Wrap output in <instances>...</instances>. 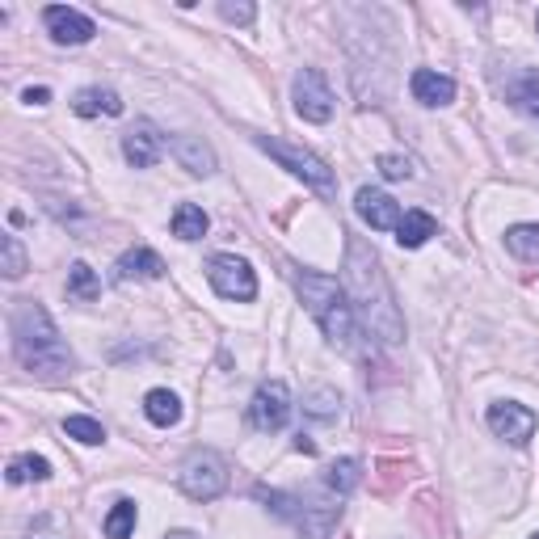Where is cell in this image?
Listing matches in <instances>:
<instances>
[{
  "mask_svg": "<svg viewBox=\"0 0 539 539\" xmlns=\"http://www.w3.org/2000/svg\"><path fill=\"white\" fill-rule=\"evenodd\" d=\"M346 295H350V308L363 312L367 333H375L384 346L405 342V321H401V308H396V295L388 287V274L379 266L375 249L363 245L358 236L346 241Z\"/></svg>",
  "mask_w": 539,
  "mask_h": 539,
  "instance_id": "cell-1",
  "label": "cell"
},
{
  "mask_svg": "<svg viewBox=\"0 0 539 539\" xmlns=\"http://www.w3.org/2000/svg\"><path fill=\"white\" fill-rule=\"evenodd\" d=\"M13 354L34 375H64L72 371V350L59 337L51 312L38 299H22L13 308Z\"/></svg>",
  "mask_w": 539,
  "mask_h": 539,
  "instance_id": "cell-2",
  "label": "cell"
},
{
  "mask_svg": "<svg viewBox=\"0 0 539 539\" xmlns=\"http://www.w3.org/2000/svg\"><path fill=\"white\" fill-rule=\"evenodd\" d=\"M291 278H295L299 304H304V308L316 316L321 333L329 337L333 346H350V337H354V308H350L346 287L337 283V278H329V274L299 270V266L291 270Z\"/></svg>",
  "mask_w": 539,
  "mask_h": 539,
  "instance_id": "cell-3",
  "label": "cell"
},
{
  "mask_svg": "<svg viewBox=\"0 0 539 539\" xmlns=\"http://www.w3.org/2000/svg\"><path fill=\"white\" fill-rule=\"evenodd\" d=\"M257 148L270 152L274 161L283 165V169H291L295 177H304V182H308L312 190H321V194H337V177H333V169H329L316 152L295 148V144H287V139H266V135H257Z\"/></svg>",
  "mask_w": 539,
  "mask_h": 539,
  "instance_id": "cell-4",
  "label": "cell"
},
{
  "mask_svg": "<svg viewBox=\"0 0 539 539\" xmlns=\"http://www.w3.org/2000/svg\"><path fill=\"white\" fill-rule=\"evenodd\" d=\"M177 485L194 502H215L228 489V464L215 451H194L182 464V472H177Z\"/></svg>",
  "mask_w": 539,
  "mask_h": 539,
  "instance_id": "cell-5",
  "label": "cell"
},
{
  "mask_svg": "<svg viewBox=\"0 0 539 539\" xmlns=\"http://www.w3.org/2000/svg\"><path fill=\"white\" fill-rule=\"evenodd\" d=\"M207 278L211 287L224 295V299H236V304H249V299H257V274L253 266L245 262V257H232V253H219L207 262Z\"/></svg>",
  "mask_w": 539,
  "mask_h": 539,
  "instance_id": "cell-6",
  "label": "cell"
},
{
  "mask_svg": "<svg viewBox=\"0 0 539 539\" xmlns=\"http://www.w3.org/2000/svg\"><path fill=\"white\" fill-rule=\"evenodd\" d=\"M291 102H295V114L304 118V123H329V118H333V89H329V81L316 68L295 72Z\"/></svg>",
  "mask_w": 539,
  "mask_h": 539,
  "instance_id": "cell-7",
  "label": "cell"
},
{
  "mask_svg": "<svg viewBox=\"0 0 539 539\" xmlns=\"http://www.w3.org/2000/svg\"><path fill=\"white\" fill-rule=\"evenodd\" d=\"M249 422H253V430H262V434H278L291 422V392H287L283 379H270V384H262L253 392Z\"/></svg>",
  "mask_w": 539,
  "mask_h": 539,
  "instance_id": "cell-8",
  "label": "cell"
},
{
  "mask_svg": "<svg viewBox=\"0 0 539 539\" xmlns=\"http://www.w3.org/2000/svg\"><path fill=\"white\" fill-rule=\"evenodd\" d=\"M535 426H539V417H535L527 405H518V401H497V405H489V430H493L497 438H506V443H514V447L531 443Z\"/></svg>",
  "mask_w": 539,
  "mask_h": 539,
  "instance_id": "cell-9",
  "label": "cell"
},
{
  "mask_svg": "<svg viewBox=\"0 0 539 539\" xmlns=\"http://www.w3.org/2000/svg\"><path fill=\"white\" fill-rule=\"evenodd\" d=\"M165 148H169L165 131L156 123H148V118H139V123L123 135V156H127V165H135V169H152L165 156Z\"/></svg>",
  "mask_w": 539,
  "mask_h": 539,
  "instance_id": "cell-10",
  "label": "cell"
},
{
  "mask_svg": "<svg viewBox=\"0 0 539 539\" xmlns=\"http://www.w3.org/2000/svg\"><path fill=\"white\" fill-rule=\"evenodd\" d=\"M354 211H358V219H363L367 228H375V232H388V228H401V203H396L392 194H384V190H371V186H363L354 194Z\"/></svg>",
  "mask_w": 539,
  "mask_h": 539,
  "instance_id": "cell-11",
  "label": "cell"
},
{
  "mask_svg": "<svg viewBox=\"0 0 539 539\" xmlns=\"http://www.w3.org/2000/svg\"><path fill=\"white\" fill-rule=\"evenodd\" d=\"M43 22H47V34L55 38L59 47H81L97 34V26L89 22V17L81 9H68V5H51L43 13Z\"/></svg>",
  "mask_w": 539,
  "mask_h": 539,
  "instance_id": "cell-12",
  "label": "cell"
},
{
  "mask_svg": "<svg viewBox=\"0 0 539 539\" xmlns=\"http://www.w3.org/2000/svg\"><path fill=\"white\" fill-rule=\"evenodd\" d=\"M169 148H173V156H177V165L190 169L194 177H211L215 165H219V161H215V148L207 144L203 135H173Z\"/></svg>",
  "mask_w": 539,
  "mask_h": 539,
  "instance_id": "cell-13",
  "label": "cell"
},
{
  "mask_svg": "<svg viewBox=\"0 0 539 539\" xmlns=\"http://www.w3.org/2000/svg\"><path fill=\"white\" fill-rule=\"evenodd\" d=\"M409 89L422 106H451L455 102V81L447 72H434V68H417L409 76Z\"/></svg>",
  "mask_w": 539,
  "mask_h": 539,
  "instance_id": "cell-14",
  "label": "cell"
},
{
  "mask_svg": "<svg viewBox=\"0 0 539 539\" xmlns=\"http://www.w3.org/2000/svg\"><path fill=\"white\" fill-rule=\"evenodd\" d=\"M161 274H165L161 253L148 249V245L127 249V253L114 262V283H135V278H161Z\"/></svg>",
  "mask_w": 539,
  "mask_h": 539,
  "instance_id": "cell-15",
  "label": "cell"
},
{
  "mask_svg": "<svg viewBox=\"0 0 539 539\" xmlns=\"http://www.w3.org/2000/svg\"><path fill=\"white\" fill-rule=\"evenodd\" d=\"M506 102H510L518 114H527V118H539V72H535V68L518 72L514 81L506 85Z\"/></svg>",
  "mask_w": 539,
  "mask_h": 539,
  "instance_id": "cell-16",
  "label": "cell"
},
{
  "mask_svg": "<svg viewBox=\"0 0 539 539\" xmlns=\"http://www.w3.org/2000/svg\"><path fill=\"white\" fill-rule=\"evenodd\" d=\"M434 232H438V219L430 211H405L401 228H396V245L401 249H422Z\"/></svg>",
  "mask_w": 539,
  "mask_h": 539,
  "instance_id": "cell-17",
  "label": "cell"
},
{
  "mask_svg": "<svg viewBox=\"0 0 539 539\" xmlns=\"http://www.w3.org/2000/svg\"><path fill=\"white\" fill-rule=\"evenodd\" d=\"M144 413H148V422H152V426L169 430V426L182 422V401H177L169 388H152V392L144 396Z\"/></svg>",
  "mask_w": 539,
  "mask_h": 539,
  "instance_id": "cell-18",
  "label": "cell"
},
{
  "mask_svg": "<svg viewBox=\"0 0 539 539\" xmlns=\"http://www.w3.org/2000/svg\"><path fill=\"white\" fill-rule=\"evenodd\" d=\"M72 110L81 118H93V114H123V97H118L114 89H81L76 93Z\"/></svg>",
  "mask_w": 539,
  "mask_h": 539,
  "instance_id": "cell-19",
  "label": "cell"
},
{
  "mask_svg": "<svg viewBox=\"0 0 539 539\" xmlns=\"http://www.w3.org/2000/svg\"><path fill=\"white\" fill-rule=\"evenodd\" d=\"M304 413L312 417V422H333L337 413H342V396H337V388L329 384H316L304 392Z\"/></svg>",
  "mask_w": 539,
  "mask_h": 539,
  "instance_id": "cell-20",
  "label": "cell"
},
{
  "mask_svg": "<svg viewBox=\"0 0 539 539\" xmlns=\"http://www.w3.org/2000/svg\"><path fill=\"white\" fill-rule=\"evenodd\" d=\"M173 236H182V241H203L207 236V211L194 207V203H182L173 211Z\"/></svg>",
  "mask_w": 539,
  "mask_h": 539,
  "instance_id": "cell-21",
  "label": "cell"
},
{
  "mask_svg": "<svg viewBox=\"0 0 539 539\" xmlns=\"http://www.w3.org/2000/svg\"><path fill=\"white\" fill-rule=\"evenodd\" d=\"M506 249L518 262H539V224H514L506 232Z\"/></svg>",
  "mask_w": 539,
  "mask_h": 539,
  "instance_id": "cell-22",
  "label": "cell"
},
{
  "mask_svg": "<svg viewBox=\"0 0 539 539\" xmlns=\"http://www.w3.org/2000/svg\"><path fill=\"white\" fill-rule=\"evenodd\" d=\"M9 485H30V481H47L51 476V464L43 455H17V459H9Z\"/></svg>",
  "mask_w": 539,
  "mask_h": 539,
  "instance_id": "cell-23",
  "label": "cell"
},
{
  "mask_svg": "<svg viewBox=\"0 0 539 539\" xmlns=\"http://www.w3.org/2000/svg\"><path fill=\"white\" fill-rule=\"evenodd\" d=\"M68 295L81 299V304H93V299L102 295V283H97V274H93L89 262H72V270H68Z\"/></svg>",
  "mask_w": 539,
  "mask_h": 539,
  "instance_id": "cell-24",
  "label": "cell"
},
{
  "mask_svg": "<svg viewBox=\"0 0 539 539\" xmlns=\"http://www.w3.org/2000/svg\"><path fill=\"white\" fill-rule=\"evenodd\" d=\"M358 481H363V464L358 459H337V464L325 472V485L337 493V497H346L358 489Z\"/></svg>",
  "mask_w": 539,
  "mask_h": 539,
  "instance_id": "cell-25",
  "label": "cell"
},
{
  "mask_svg": "<svg viewBox=\"0 0 539 539\" xmlns=\"http://www.w3.org/2000/svg\"><path fill=\"white\" fill-rule=\"evenodd\" d=\"M135 523H139V510H135V502H114V510L106 514V523H102V531H106V539H131V531H135Z\"/></svg>",
  "mask_w": 539,
  "mask_h": 539,
  "instance_id": "cell-26",
  "label": "cell"
},
{
  "mask_svg": "<svg viewBox=\"0 0 539 539\" xmlns=\"http://www.w3.org/2000/svg\"><path fill=\"white\" fill-rule=\"evenodd\" d=\"M64 434L76 438V443H85V447L106 443V430H102V422H93V417H68V422H64Z\"/></svg>",
  "mask_w": 539,
  "mask_h": 539,
  "instance_id": "cell-27",
  "label": "cell"
},
{
  "mask_svg": "<svg viewBox=\"0 0 539 539\" xmlns=\"http://www.w3.org/2000/svg\"><path fill=\"white\" fill-rule=\"evenodd\" d=\"M375 165H379V173H384L388 182H405V177H413V161L401 156V152H384Z\"/></svg>",
  "mask_w": 539,
  "mask_h": 539,
  "instance_id": "cell-28",
  "label": "cell"
},
{
  "mask_svg": "<svg viewBox=\"0 0 539 539\" xmlns=\"http://www.w3.org/2000/svg\"><path fill=\"white\" fill-rule=\"evenodd\" d=\"M0 245H5V278H22L26 274V249H22V241L9 232Z\"/></svg>",
  "mask_w": 539,
  "mask_h": 539,
  "instance_id": "cell-29",
  "label": "cell"
},
{
  "mask_svg": "<svg viewBox=\"0 0 539 539\" xmlns=\"http://www.w3.org/2000/svg\"><path fill=\"white\" fill-rule=\"evenodd\" d=\"M219 17L232 26H253V17H257V5H232V0H224L219 5Z\"/></svg>",
  "mask_w": 539,
  "mask_h": 539,
  "instance_id": "cell-30",
  "label": "cell"
},
{
  "mask_svg": "<svg viewBox=\"0 0 539 539\" xmlns=\"http://www.w3.org/2000/svg\"><path fill=\"white\" fill-rule=\"evenodd\" d=\"M22 102H26V106H47V102H51V89H26Z\"/></svg>",
  "mask_w": 539,
  "mask_h": 539,
  "instance_id": "cell-31",
  "label": "cell"
},
{
  "mask_svg": "<svg viewBox=\"0 0 539 539\" xmlns=\"http://www.w3.org/2000/svg\"><path fill=\"white\" fill-rule=\"evenodd\" d=\"M295 451H299V455H316V443H312V438L299 434V438H295Z\"/></svg>",
  "mask_w": 539,
  "mask_h": 539,
  "instance_id": "cell-32",
  "label": "cell"
},
{
  "mask_svg": "<svg viewBox=\"0 0 539 539\" xmlns=\"http://www.w3.org/2000/svg\"><path fill=\"white\" fill-rule=\"evenodd\" d=\"M165 539H198V535H194V531H169Z\"/></svg>",
  "mask_w": 539,
  "mask_h": 539,
  "instance_id": "cell-33",
  "label": "cell"
},
{
  "mask_svg": "<svg viewBox=\"0 0 539 539\" xmlns=\"http://www.w3.org/2000/svg\"><path fill=\"white\" fill-rule=\"evenodd\" d=\"M30 539H51V535H30Z\"/></svg>",
  "mask_w": 539,
  "mask_h": 539,
  "instance_id": "cell-34",
  "label": "cell"
},
{
  "mask_svg": "<svg viewBox=\"0 0 539 539\" xmlns=\"http://www.w3.org/2000/svg\"><path fill=\"white\" fill-rule=\"evenodd\" d=\"M535 26H539V17H535Z\"/></svg>",
  "mask_w": 539,
  "mask_h": 539,
  "instance_id": "cell-35",
  "label": "cell"
},
{
  "mask_svg": "<svg viewBox=\"0 0 539 539\" xmlns=\"http://www.w3.org/2000/svg\"><path fill=\"white\" fill-rule=\"evenodd\" d=\"M535 539H539V535H535Z\"/></svg>",
  "mask_w": 539,
  "mask_h": 539,
  "instance_id": "cell-36",
  "label": "cell"
}]
</instances>
